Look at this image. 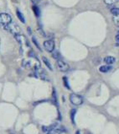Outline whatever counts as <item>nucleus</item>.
<instances>
[{"instance_id": "21", "label": "nucleus", "mask_w": 119, "mask_h": 134, "mask_svg": "<svg viewBox=\"0 0 119 134\" xmlns=\"http://www.w3.org/2000/svg\"><path fill=\"white\" fill-rule=\"evenodd\" d=\"M32 41H33V42L35 44V46L38 47V49H40V46H39V44H38V42H37V41H36V39H35V37H33L32 38Z\"/></svg>"}, {"instance_id": "15", "label": "nucleus", "mask_w": 119, "mask_h": 134, "mask_svg": "<svg viewBox=\"0 0 119 134\" xmlns=\"http://www.w3.org/2000/svg\"><path fill=\"white\" fill-rule=\"evenodd\" d=\"M118 0H104V3L107 5H112L114 3H116Z\"/></svg>"}, {"instance_id": "5", "label": "nucleus", "mask_w": 119, "mask_h": 134, "mask_svg": "<svg viewBox=\"0 0 119 134\" xmlns=\"http://www.w3.org/2000/svg\"><path fill=\"white\" fill-rule=\"evenodd\" d=\"M44 48L48 52H53L55 51V42L53 40H47L44 42Z\"/></svg>"}, {"instance_id": "1", "label": "nucleus", "mask_w": 119, "mask_h": 134, "mask_svg": "<svg viewBox=\"0 0 119 134\" xmlns=\"http://www.w3.org/2000/svg\"><path fill=\"white\" fill-rule=\"evenodd\" d=\"M3 28H4L5 30L10 32L11 34H13V35H14V36L20 34V31H21V29H20V26H18L17 24H15V23H13V22H10L9 24H8L7 25L3 26Z\"/></svg>"}, {"instance_id": "17", "label": "nucleus", "mask_w": 119, "mask_h": 134, "mask_svg": "<svg viewBox=\"0 0 119 134\" xmlns=\"http://www.w3.org/2000/svg\"><path fill=\"white\" fill-rule=\"evenodd\" d=\"M54 52V51H53ZM52 57H54L55 59H57V60H59L60 59V53L59 52H57V51H55L53 52V54H52Z\"/></svg>"}, {"instance_id": "10", "label": "nucleus", "mask_w": 119, "mask_h": 134, "mask_svg": "<svg viewBox=\"0 0 119 134\" xmlns=\"http://www.w3.org/2000/svg\"><path fill=\"white\" fill-rule=\"evenodd\" d=\"M42 61H43V63L45 64V66H46L49 70H51V71H53L52 66H51V63H49V61L48 58H46L45 57H42Z\"/></svg>"}, {"instance_id": "9", "label": "nucleus", "mask_w": 119, "mask_h": 134, "mask_svg": "<svg viewBox=\"0 0 119 134\" xmlns=\"http://www.w3.org/2000/svg\"><path fill=\"white\" fill-rule=\"evenodd\" d=\"M64 131H65V130L62 129V128H57V127H55V128L51 130V131L48 132V134H61Z\"/></svg>"}, {"instance_id": "6", "label": "nucleus", "mask_w": 119, "mask_h": 134, "mask_svg": "<svg viewBox=\"0 0 119 134\" xmlns=\"http://www.w3.org/2000/svg\"><path fill=\"white\" fill-rule=\"evenodd\" d=\"M115 61H116L115 57H113L112 56H107L104 58V63L107 65H112V64H113L115 63Z\"/></svg>"}, {"instance_id": "3", "label": "nucleus", "mask_w": 119, "mask_h": 134, "mask_svg": "<svg viewBox=\"0 0 119 134\" xmlns=\"http://www.w3.org/2000/svg\"><path fill=\"white\" fill-rule=\"evenodd\" d=\"M70 101L75 105H80L83 103V98L79 94H71L70 95Z\"/></svg>"}, {"instance_id": "7", "label": "nucleus", "mask_w": 119, "mask_h": 134, "mask_svg": "<svg viewBox=\"0 0 119 134\" xmlns=\"http://www.w3.org/2000/svg\"><path fill=\"white\" fill-rule=\"evenodd\" d=\"M112 69V67L111 65H104V66L100 67L99 71L101 72H107Z\"/></svg>"}, {"instance_id": "4", "label": "nucleus", "mask_w": 119, "mask_h": 134, "mask_svg": "<svg viewBox=\"0 0 119 134\" xmlns=\"http://www.w3.org/2000/svg\"><path fill=\"white\" fill-rule=\"evenodd\" d=\"M56 67L60 72H67V71H69V69H70V66H69V64L66 63V62H64L63 60H60V59L57 60Z\"/></svg>"}, {"instance_id": "11", "label": "nucleus", "mask_w": 119, "mask_h": 134, "mask_svg": "<svg viewBox=\"0 0 119 134\" xmlns=\"http://www.w3.org/2000/svg\"><path fill=\"white\" fill-rule=\"evenodd\" d=\"M16 14H17V16H18V20H20L22 23H25V19H24V16L23 15V14L20 12V10H17V12H16Z\"/></svg>"}, {"instance_id": "2", "label": "nucleus", "mask_w": 119, "mask_h": 134, "mask_svg": "<svg viewBox=\"0 0 119 134\" xmlns=\"http://www.w3.org/2000/svg\"><path fill=\"white\" fill-rule=\"evenodd\" d=\"M12 21V18L9 14L6 13H1L0 14V25L1 26H5L8 24Z\"/></svg>"}, {"instance_id": "14", "label": "nucleus", "mask_w": 119, "mask_h": 134, "mask_svg": "<svg viewBox=\"0 0 119 134\" xmlns=\"http://www.w3.org/2000/svg\"><path fill=\"white\" fill-rule=\"evenodd\" d=\"M112 20L115 25H117V27H119V15H113L112 17Z\"/></svg>"}, {"instance_id": "8", "label": "nucleus", "mask_w": 119, "mask_h": 134, "mask_svg": "<svg viewBox=\"0 0 119 134\" xmlns=\"http://www.w3.org/2000/svg\"><path fill=\"white\" fill-rule=\"evenodd\" d=\"M56 127H57V123L52 124L51 126H48V127H46V126H44V127H42V131H43L44 132H49L51 130L55 128Z\"/></svg>"}, {"instance_id": "16", "label": "nucleus", "mask_w": 119, "mask_h": 134, "mask_svg": "<svg viewBox=\"0 0 119 134\" xmlns=\"http://www.w3.org/2000/svg\"><path fill=\"white\" fill-rule=\"evenodd\" d=\"M111 13L113 15H119V8H112L111 9Z\"/></svg>"}, {"instance_id": "13", "label": "nucleus", "mask_w": 119, "mask_h": 134, "mask_svg": "<svg viewBox=\"0 0 119 134\" xmlns=\"http://www.w3.org/2000/svg\"><path fill=\"white\" fill-rule=\"evenodd\" d=\"M76 110L75 109L71 110V119L72 124H75V116H76Z\"/></svg>"}, {"instance_id": "20", "label": "nucleus", "mask_w": 119, "mask_h": 134, "mask_svg": "<svg viewBox=\"0 0 119 134\" xmlns=\"http://www.w3.org/2000/svg\"><path fill=\"white\" fill-rule=\"evenodd\" d=\"M115 41H116V46H119V31L115 37Z\"/></svg>"}, {"instance_id": "18", "label": "nucleus", "mask_w": 119, "mask_h": 134, "mask_svg": "<svg viewBox=\"0 0 119 134\" xmlns=\"http://www.w3.org/2000/svg\"><path fill=\"white\" fill-rule=\"evenodd\" d=\"M53 99H54L55 104L57 105V99H56V94H55V90H53Z\"/></svg>"}, {"instance_id": "22", "label": "nucleus", "mask_w": 119, "mask_h": 134, "mask_svg": "<svg viewBox=\"0 0 119 134\" xmlns=\"http://www.w3.org/2000/svg\"><path fill=\"white\" fill-rule=\"evenodd\" d=\"M31 2L34 3V4H37V3H39L40 2V0H31Z\"/></svg>"}, {"instance_id": "12", "label": "nucleus", "mask_w": 119, "mask_h": 134, "mask_svg": "<svg viewBox=\"0 0 119 134\" xmlns=\"http://www.w3.org/2000/svg\"><path fill=\"white\" fill-rule=\"evenodd\" d=\"M33 11H34V14H35L36 17H39L40 15V10L37 6H33Z\"/></svg>"}, {"instance_id": "19", "label": "nucleus", "mask_w": 119, "mask_h": 134, "mask_svg": "<svg viewBox=\"0 0 119 134\" xmlns=\"http://www.w3.org/2000/svg\"><path fill=\"white\" fill-rule=\"evenodd\" d=\"M63 80H64V83H65V86H66L67 89H70V86L68 85V80L66 78H63Z\"/></svg>"}]
</instances>
